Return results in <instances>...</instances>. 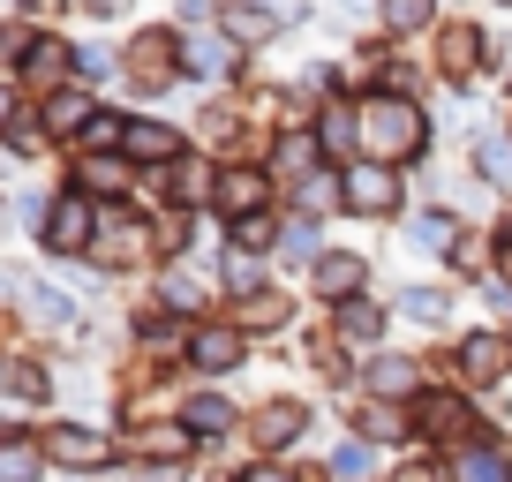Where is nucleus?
Listing matches in <instances>:
<instances>
[{"mask_svg": "<svg viewBox=\"0 0 512 482\" xmlns=\"http://www.w3.org/2000/svg\"><path fill=\"white\" fill-rule=\"evenodd\" d=\"M369 144L377 151H422V121L407 106H377L369 113Z\"/></svg>", "mask_w": 512, "mask_h": 482, "instance_id": "obj_1", "label": "nucleus"}, {"mask_svg": "<svg viewBox=\"0 0 512 482\" xmlns=\"http://www.w3.org/2000/svg\"><path fill=\"white\" fill-rule=\"evenodd\" d=\"M53 460H61V467H98V460H106V437L83 430V422H68V430H53Z\"/></svg>", "mask_w": 512, "mask_h": 482, "instance_id": "obj_2", "label": "nucleus"}, {"mask_svg": "<svg viewBox=\"0 0 512 482\" xmlns=\"http://www.w3.org/2000/svg\"><path fill=\"white\" fill-rule=\"evenodd\" d=\"M452 482H512V467H505V452L467 445V452H460V467H452Z\"/></svg>", "mask_w": 512, "mask_h": 482, "instance_id": "obj_3", "label": "nucleus"}, {"mask_svg": "<svg viewBox=\"0 0 512 482\" xmlns=\"http://www.w3.org/2000/svg\"><path fill=\"white\" fill-rule=\"evenodd\" d=\"M347 204H354V211H392V174H377V166H362V174L347 181Z\"/></svg>", "mask_w": 512, "mask_h": 482, "instance_id": "obj_4", "label": "nucleus"}, {"mask_svg": "<svg viewBox=\"0 0 512 482\" xmlns=\"http://www.w3.org/2000/svg\"><path fill=\"white\" fill-rule=\"evenodd\" d=\"M460 370L475 377V385H490V377H505V339H467Z\"/></svg>", "mask_w": 512, "mask_h": 482, "instance_id": "obj_5", "label": "nucleus"}, {"mask_svg": "<svg viewBox=\"0 0 512 482\" xmlns=\"http://www.w3.org/2000/svg\"><path fill=\"white\" fill-rule=\"evenodd\" d=\"M234 362H241L234 332H196V370H234Z\"/></svg>", "mask_w": 512, "mask_h": 482, "instance_id": "obj_6", "label": "nucleus"}, {"mask_svg": "<svg viewBox=\"0 0 512 482\" xmlns=\"http://www.w3.org/2000/svg\"><path fill=\"white\" fill-rule=\"evenodd\" d=\"M475 159H482V174H490L497 189H512V144H505V136H482Z\"/></svg>", "mask_w": 512, "mask_h": 482, "instance_id": "obj_7", "label": "nucleus"}, {"mask_svg": "<svg viewBox=\"0 0 512 482\" xmlns=\"http://www.w3.org/2000/svg\"><path fill=\"white\" fill-rule=\"evenodd\" d=\"M0 482H38V445H0Z\"/></svg>", "mask_w": 512, "mask_h": 482, "instance_id": "obj_8", "label": "nucleus"}, {"mask_svg": "<svg viewBox=\"0 0 512 482\" xmlns=\"http://www.w3.org/2000/svg\"><path fill=\"white\" fill-rule=\"evenodd\" d=\"M369 467H377V452H369V445H354V437H347V445L332 452V475H339V482H362Z\"/></svg>", "mask_w": 512, "mask_h": 482, "instance_id": "obj_9", "label": "nucleus"}, {"mask_svg": "<svg viewBox=\"0 0 512 482\" xmlns=\"http://www.w3.org/2000/svg\"><path fill=\"white\" fill-rule=\"evenodd\" d=\"M422 415H430V422H422V430H430V437H460L467 407H460V400H430V407H422Z\"/></svg>", "mask_w": 512, "mask_h": 482, "instance_id": "obj_10", "label": "nucleus"}, {"mask_svg": "<svg viewBox=\"0 0 512 482\" xmlns=\"http://www.w3.org/2000/svg\"><path fill=\"white\" fill-rule=\"evenodd\" d=\"M226 211H256V196H264V181H256V174H226Z\"/></svg>", "mask_w": 512, "mask_h": 482, "instance_id": "obj_11", "label": "nucleus"}, {"mask_svg": "<svg viewBox=\"0 0 512 482\" xmlns=\"http://www.w3.org/2000/svg\"><path fill=\"white\" fill-rule=\"evenodd\" d=\"M189 68H204V76H211V68H226V46H219L211 31H196V38H189Z\"/></svg>", "mask_w": 512, "mask_h": 482, "instance_id": "obj_12", "label": "nucleus"}, {"mask_svg": "<svg viewBox=\"0 0 512 482\" xmlns=\"http://www.w3.org/2000/svg\"><path fill=\"white\" fill-rule=\"evenodd\" d=\"M121 144H128V151H144V159H166V151H174V136H166V129H128Z\"/></svg>", "mask_w": 512, "mask_h": 482, "instance_id": "obj_13", "label": "nucleus"}, {"mask_svg": "<svg viewBox=\"0 0 512 482\" xmlns=\"http://www.w3.org/2000/svg\"><path fill=\"white\" fill-rule=\"evenodd\" d=\"M83 226H91V211H83V204H61V219H53L61 249H76V241H83Z\"/></svg>", "mask_w": 512, "mask_h": 482, "instance_id": "obj_14", "label": "nucleus"}, {"mask_svg": "<svg viewBox=\"0 0 512 482\" xmlns=\"http://www.w3.org/2000/svg\"><path fill=\"white\" fill-rule=\"evenodd\" d=\"M302 430V407H272V415H264V445H279V437H294Z\"/></svg>", "mask_w": 512, "mask_h": 482, "instance_id": "obj_15", "label": "nucleus"}, {"mask_svg": "<svg viewBox=\"0 0 512 482\" xmlns=\"http://www.w3.org/2000/svg\"><path fill=\"white\" fill-rule=\"evenodd\" d=\"M317 279H324V294H347V287H354V279H362V264H347V257H332V264H324V272H317Z\"/></svg>", "mask_w": 512, "mask_h": 482, "instance_id": "obj_16", "label": "nucleus"}, {"mask_svg": "<svg viewBox=\"0 0 512 482\" xmlns=\"http://www.w3.org/2000/svg\"><path fill=\"white\" fill-rule=\"evenodd\" d=\"M369 385H377V392H415V370H407V362H384Z\"/></svg>", "mask_w": 512, "mask_h": 482, "instance_id": "obj_17", "label": "nucleus"}, {"mask_svg": "<svg viewBox=\"0 0 512 482\" xmlns=\"http://www.w3.org/2000/svg\"><path fill=\"white\" fill-rule=\"evenodd\" d=\"M415 234H422V249H445V241H452V219H445V211H430Z\"/></svg>", "mask_w": 512, "mask_h": 482, "instance_id": "obj_18", "label": "nucleus"}, {"mask_svg": "<svg viewBox=\"0 0 512 482\" xmlns=\"http://www.w3.org/2000/svg\"><path fill=\"white\" fill-rule=\"evenodd\" d=\"M339 332H347V339H377V309H347V317H339Z\"/></svg>", "mask_w": 512, "mask_h": 482, "instance_id": "obj_19", "label": "nucleus"}, {"mask_svg": "<svg viewBox=\"0 0 512 482\" xmlns=\"http://www.w3.org/2000/svg\"><path fill=\"white\" fill-rule=\"evenodd\" d=\"M430 16V0H384V23H422Z\"/></svg>", "mask_w": 512, "mask_h": 482, "instance_id": "obj_20", "label": "nucleus"}, {"mask_svg": "<svg viewBox=\"0 0 512 482\" xmlns=\"http://www.w3.org/2000/svg\"><path fill=\"white\" fill-rule=\"evenodd\" d=\"M189 422H196V430H226V407H219V400H196Z\"/></svg>", "mask_w": 512, "mask_h": 482, "instance_id": "obj_21", "label": "nucleus"}, {"mask_svg": "<svg viewBox=\"0 0 512 482\" xmlns=\"http://www.w3.org/2000/svg\"><path fill=\"white\" fill-rule=\"evenodd\" d=\"M347 136H354L347 113H324V151H347Z\"/></svg>", "mask_w": 512, "mask_h": 482, "instance_id": "obj_22", "label": "nucleus"}, {"mask_svg": "<svg viewBox=\"0 0 512 482\" xmlns=\"http://www.w3.org/2000/svg\"><path fill=\"white\" fill-rule=\"evenodd\" d=\"M241 241H249V249H272V219H256V211H249V219H241Z\"/></svg>", "mask_w": 512, "mask_h": 482, "instance_id": "obj_23", "label": "nucleus"}, {"mask_svg": "<svg viewBox=\"0 0 512 482\" xmlns=\"http://www.w3.org/2000/svg\"><path fill=\"white\" fill-rule=\"evenodd\" d=\"M136 482H181V467H144Z\"/></svg>", "mask_w": 512, "mask_h": 482, "instance_id": "obj_24", "label": "nucleus"}, {"mask_svg": "<svg viewBox=\"0 0 512 482\" xmlns=\"http://www.w3.org/2000/svg\"><path fill=\"white\" fill-rule=\"evenodd\" d=\"M83 8H91V16H121L128 0H83Z\"/></svg>", "mask_w": 512, "mask_h": 482, "instance_id": "obj_25", "label": "nucleus"}, {"mask_svg": "<svg viewBox=\"0 0 512 482\" xmlns=\"http://www.w3.org/2000/svg\"><path fill=\"white\" fill-rule=\"evenodd\" d=\"M249 482H287V475H279V467H256V475Z\"/></svg>", "mask_w": 512, "mask_h": 482, "instance_id": "obj_26", "label": "nucleus"}, {"mask_svg": "<svg viewBox=\"0 0 512 482\" xmlns=\"http://www.w3.org/2000/svg\"><path fill=\"white\" fill-rule=\"evenodd\" d=\"M400 482H437V475H430V467H407V475H400Z\"/></svg>", "mask_w": 512, "mask_h": 482, "instance_id": "obj_27", "label": "nucleus"}, {"mask_svg": "<svg viewBox=\"0 0 512 482\" xmlns=\"http://www.w3.org/2000/svg\"><path fill=\"white\" fill-rule=\"evenodd\" d=\"M505 272H512V234H505Z\"/></svg>", "mask_w": 512, "mask_h": 482, "instance_id": "obj_28", "label": "nucleus"}, {"mask_svg": "<svg viewBox=\"0 0 512 482\" xmlns=\"http://www.w3.org/2000/svg\"><path fill=\"white\" fill-rule=\"evenodd\" d=\"M0 121H8V98H0Z\"/></svg>", "mask_w": 512, "mask_h": 482, "instance_id": "obj_29", "label": "nucleus"}]
</instances>
